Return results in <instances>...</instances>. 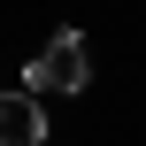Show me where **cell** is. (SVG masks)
<instances>
[{
  "instance_id": "obj_1",
  "label": "cell",
  "mask_w": 146,
  "mask_h": 146,
  "mask_svg": "<svg viewBox=\"0 0 146 146\" xmlns=\"http://www.w3.org/2000/svg\"><path fill=\"white\" fill-rule=\"evenodd\" d=\"M85 85H92V46H85V31H77V23H62V31L23 62V92L54 100V92H85Z\"/></svg>"
},
{
  "instance_id": "obj_2",
  "label": "cell",
  "mask_w": 146,
  "mask_h": 146,
  "mask_svg": "<svg viewBox=\"0 0 146 146\" xmlns=\"http://www.w3.org/2000/svg\"><path fill=\"white\" fill-rule=\"evenodd\" d=\"M0 146H46V108L38 92H0Z\"/></svg>"
}]
</instances>
